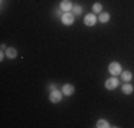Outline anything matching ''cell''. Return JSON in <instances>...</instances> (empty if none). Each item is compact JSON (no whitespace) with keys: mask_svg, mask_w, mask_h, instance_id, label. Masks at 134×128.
I'll return each mask as SVG.
<instances>
[{"mask_svg":"<svg viewBox=\"0 0 134 128\" xmlns=\"http://www.w3.org/2000/svg\"><path fill=\"white\" fill-rule=\"evenodd\" d=\"M108 20H110V14L108 13H100L98 14V21L100 23H107Z\"/></svg>","mask_w":134,"mask_h":128,"instance_id":"10","label":"cell"},{"mask_svg":"<svg viewBox=\"0 0 134 128\" xmlns=\"http://www.w3.org/2000/svg\"><path fill=\"white\" fill-rule=\"evenodd\" d=\"M63 98V91H57V90H53L52 92H50V101L54 102V104H57V102H60Z\"/></svg>","mask_w":134,"mask_h":128,"instance_id":"3","label":"cell"},{"mask_svg":"<svg viewBox=\"0 0 134 128\" xmlns=\"http://www.w3.org/2000/svg\"><path fill=\"white\" fill-rule=\"evenodd\" d=\"M71 10H73V14H80L81 10H83V7H81V6H73Z\"/></svg>","mask_w":134,"mask_h":128,"instance_id":"14","label":"cell"},{"mask_svg":"<svg viewBox=\"0 0 134 128\" xmlns=\"http://www.w3.org/2000/svg\"><path fill=\"white\" fill-rule=\"evenodd\" d=\"M101 9H103V6H101L100 3H94V4H93V11H94V14H96V13H97V14H100Z\"/></svg>","mask_w":134,"mask_h":128,"instance_id":"13","label":"cell"},{"mask_svg":"<svg viewBox=\"0 0 134 128\" xmlns=\"http://www.w3.org/2000/svg\"><path fill=\"white\" fill-rule=\"evenodd\" d=\"M6 57H9V59H16L17 57V50L13 49V47H9V49H6Z\"/></svg>","mask_w":134,"mask_h":128,"instance_id":"8","label":"cell"},{"mask_svg":"<svg viewBox=\"0 0 134 128\" xmlns=\"http://www.w3.org/2000/svg\"><path fill=\"white\" fill-rule=\"evenodd\" d=\"M62 23L66 24V26H71L73 23H74V14H73V13L66 11L64 14L62 16Z\"/></svg>","mask_w":134,"mask_h":128,"instance_id":"2","label":"cell"},{"mask_svg":"<svg viewBox=\"0 0 134 128\" xmlns=\"http://www.w3.org/2000/svg\"><path fill=\"white\" fill-rule=\"evenodd\" d=\"M104 85H106L107 90H114V88H117V85H119V80H117L116 77H111V78H108L106 81Z\"/></svg>","mask_w":134,"mask_h":128,"instance_id":"5","label":"cell"},{"mask_svg":"<svg viewBox=\"0 0 134 128\" xmlns=\"http://www.w3.org/2000/svg\"><path fill=\"white\" fill-rule=\"evenodd\" d=\"M133 85L131 84H130V83H127V84H124L123 85V88H121V91H123L124 92V94H127V95H129V94H131V92H133Z\"/></svg>","mask_w":134,"mask_h":128,"instance_id":"9","label":"cell"},{"mask_svg":"<svg viewBox=\"0 0 134 128\" xmlns=\"http://www.w3.org/2000/svg\"><path fill=\"white\" fill-rule=\"evenodd\" d=\"M49 88L52 90V91H53V90H56V84H50V85H49Z\"/></svg>","mask_w":134,"mask_h":128,"instance_id":"15","label":"cell"},{"mask_svg":"<svg viewBox=\"0 0 134 128\" xmlns=\"http://www.w3.org/2000/svg\"><path fill=\"white\" fill-rule=\"evenodd\" d=\"M62 91H63V94H66V95H73V94H74V85L64 84V85H63V88H62Z\"/></svg>","mask_w":134,"mask_h":128,"instance_id":"7","label":"cell"},{"mask_svg":"<svg viewBox=\"0 0 134 128\" xmlns=\"http://www.w3.org/2000/svg\"><path fill=\"white\" fill-rule=\"evenodd\" d=\"M96 23H97V17H96L94 13H90V14H87L84 17V24L88 26V27H91V26H94Z\"/></svg>","mask_w":134,"mask_h":128,"instance_id":"4","label":"cell"},{"mask_svg":"<svg viewBox=\"0 0 134 128\" xmlns=\"http://www.w3.org/2000/svg\"><path fill=\"white\" fill-rule=\"evenodd\" d=\"M96 127H97V128H108V127H111V125L107 123L106 120H98L97 124H96Z\"/></svg>","mask_w":134,"mask_h":128,"instance_id":"11","label":"cell"},{"mask_svg":"<svg viewBox=\"0 0 134 128\" xmlns=\"http://www.w3.org/2000/svg\"><path fill=\"white\" fill-rule=\"evenodd\" d=\"M121 77H123V80H124V81H127V83H129L130 80L133 78V73H131V71H123V73H121Z\"/></svg>","mask_w":134,"mask_h":128,"instance_id":"12","label":"cell"},{"mask_svg":"<svg viewBox=\"0 0 134 128\" xmlns=\"http://www.w3.org/2000/svg\"><path fill=\"white\" fill-rule=\"evenodd\" d=\"M108 71H110L113 75H119V74H121V73H123V70H121V64L117 63V61L110 63V64H108Z\"/></svg>","mask_w":134,"mask_h":128,"instance_id":"1","label":"cell"},{"mask_svg":"<svg viewBox=\"0 0 134 128\" xmlns=\"http://www.w3.org/2000/svg\"><path fill=\"white\" fill-rule=\"evenodd\" d=\"M60 9H62L63 11H70L73 9V4H71V2L70 0H63L62 3H60Z\"/></svg>","mask_w":134,"mask_h":128,"instance_id":"6","label":"cell"}]
</instances>
